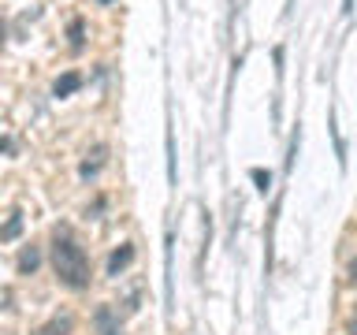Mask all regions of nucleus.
<instances>
[{"label": "nucleus", "mask_w": 357, "mask_h": 335, "mask_svg": "<svg viewBox=\"0 0 357 335\" xmlns=\"http://www.w3.org/2000/svg\"><path fill=\"white\" fill-rule=\"evenodd\" d=\"M52 272H56V279H60L67 290H86L89 276H93L86 250L78 246V239L67 228H60L52 234Z\"/></svg>", "instance_id": "nucleus-1"}, {"label": "nucleus", "mask_w": 357, "mask_h": 335, "mask_svg": "<svg viewBox=\"0 0 357 335\" xmlns=\"http://www.w3.org/2000/svg\"><path fill=\"white\" fill-rule=\"evenodd\" d=\"M93 328H97V335H123V320H119L116 306H97L93 309Z\"/></svg>", "instance_id": "nucleus-2"}, {"label": "nucleus", "mask_w": 357, "mask_h": 335, "mask_svg": "<svg viewBox=\"0 0 357 335\" xmlns=\"http://www.w3.org/2000/svg\"><path fill=\"white\" fill-rule=\"evenodd\" d=\"M67 45H71V52H82L86 49V22L82 19L67 22Z\"/></svg>", "instance_id": "nucleus-7"}, {"label": "nucleus", "mask_w": 357, "mask_h": 335, "mask_svg": "<svg viewBox=\"0 0 357 335\" xmlns=\"http://www.w3.org/2000/svg\"><path fill=\"white\" fill-rule=\"evenodd\" d=\"M250 179L257 183V190H261V194H268V190H272V172H268V168H253Z\"/></svg>", "instance_id": "nucleus-11"}, {"label": "nucleus", "mask_w": 357, "mask_h": 335, "mask_svg": "<svg viewBox=\"0 0 357 335\" xmlns=\"http://www.w3.org/2000/svg\"><path fill=\"white\" fill-rule=\"evenodd\" d=\"M4 38H8V27L0 22V49H4Z\"/></svg>", "instance_id": "nucleus-13"}, {"label": "nucleus", "mask_w": 357, "mask_h": 335, "mask_svg": "<svg viewBox=\"0 0 357 335\" xmlns=\"http://www.w3.org/2000/svg\"><path fill=\"white\" fill-rule=\"evenodd\" d=\"M328 127H331V138H335V156H339V168H346V145H342V138H339V123H335V112L328 116Z\"/></svg>", "instance_id": "nucleus-10"}, {"label": "nucleus", "mask_w": 357, "mask_h": 335, "mask_svg": "<svg viewBox=\"0 0 357 335\" xmlns=\"http://www.w3.org/2000/svg\"><path fill=\"white\" fill-rule=\"evenodd\" d=\"M19 234H22V212L15 209L4 223H0V242H11V239H19Z\"/></svg>", "instance_id": "nucleus-8"}, {"label": "nucleus", "mask_w": 357, "mask_h": 335, "mask_svg": "<svg viewBox=\"0 0 357 335\" xmlns=\"http://www.w3.org/2000/svg\"><path fill=\"white\" fill-rule=\"evenodd\" d=\"M0 153H15V145H11V138H0Z\"/></svg>", "instance_id": "nucleus-12"}, {"label": "nucleus", "mask_w": 357, "mask_h": 335, "mask_svg": "<svg viewBox=\"0 0 357 335\" xmlns=\"http://www.w3.org/2000/svg\"><path fill=\"white\" fill-rule=\"evenodd\" d=\"M38 265H41V250H38V246H22L15 268H19L22 276H33V272H38Z\"/></svg>", "instance_id": "nucleus-6"}, {"label": "nucleus", "mask_w": 357, "mask_h": 335, "mask_svg": "<svg viewBox=\"0 0 357 335\" xmlns=\"http://www.w3.org/2000/svg\"><path fill=\"white\" fill-rule=\"evenodd\" d=\"M130 261H134V242H123L119 250H112V253H108L105 272H108V276H119V272H123V268H127Z\"/></svg>", "instance_id": "nucleus-3"}, {"label": "nucleus", "mask_w": 357, "mask_h": 335, "mask_svg": "<svg viewBox=\"0 0 357 335\" xmlns=\"http://www.w3.org/2000/svg\"><path fill=\"white\" fill-rule=\"evenodd\" d=\"M97 4H112V0H97Z\"/></svg>", "instance_id": "nucleus-16"}, {"label": "nucleus", "mask_w": 357, "mask_h": 335, "mask_svg": "<svg viewBox=\"0 0 357 335\" xmlns=\"http://www.w3.org/2000/svg\"><path fill=\"white\" fill-rule=\"evenodd\" d=\"M342 11H346V15H350V11H354V0H342Z\"/></svg>", "instance_id": "nucleus-14"}, {"label": "nucleus", "mask_w": 357, "mask_h": 335, "mask_svg": "<svg viewBox=\"0 0 357 335\" xmlns=\"http://www.w3.org/2000/svg\"><path fill=\"white\" fill-rule=\"evenodd\" d=\"M33 335H71V317H52L49 324H41Z\"/></svg>", "instance_id": "nucleus-9"}, {"label": "nucleus", "mask_w": 357, "mask_h": 335, "mask_svg": "<svg viewBox=\"0 0 357 335\" xmlns=\"http://www.w3.org/2000/svg\"><path fill=\"white\" fill-rule=\"evenodd\" d=\"M82 82H86V78L78 75V71H63V75L52 82V97H71V94H78V89H82Z\"/></svg>", "instance_id": "nucleus-4"}, {"label": "nucleus", "mask_w": 357, "mask_h": 335, "mask_svg": "<svg viewBox=\"0 0 357 335\" xmlns=\"http://www.w3.org/2000/svg\"><path fill=\"white\" fill-rule=\"evenodd\" d=\"M350 328H354V335H357V317H354V324H350Z\"/></svg>", "instance_id": "nucleus-15"}, {"label": "nucleus", "mask_w": 357, "mask_h": 335, "mask_svg": "<svg viewBox=\"0 0 357 335\" xmlns=\"http://www.w3.org/2000/svg\"><path fill=\"white\" fill-rule=\"evenodd\" d=\"M105 153H108L105 145H93V153H89L86 161L78 164V175H82V179H97V172L105 168Z\"/></svg>", "instance_id": "nucleus-5"}]
</instances>
